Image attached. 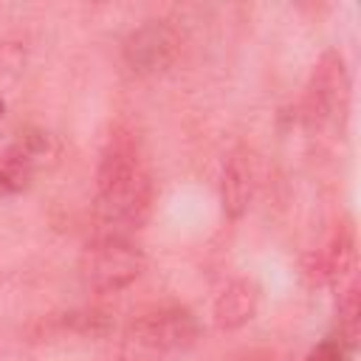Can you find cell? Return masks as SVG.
<instances>
[{
    "mask_svg": "<svg viewBox=\"0 0 361 361\" xmlns=\"http://www.w3.org/2000/svg\"><path fill=\"white\" fill-rule=\"evenodd\" d=\"M152 175L141 155L138 138L130 130L116 127L107 135L96 166V209L102 223L110 226L107 234L141 228L152 212Z\"/></svg>",
    "mask_w": 361,
    "mask_h": 361,
    "instance_id": "6da1fadb",
    "label": "cell"
},
{
    "mask_svg": "<svg viewBox=\"0 0 361 361\" xmlns=\"http://www.w3.org/2000/svg\"><path fill=\"white\" fill-rule=\"evenodd\" d=\"M82 279L96 293H118L144 271V254L124 234H102L82 254Z\"/></svg>",
    "mask_w": 361,
    "mask_h": 361,
    "instance_id": "7a4b0ae2",
    "label": "cell"
},
{
    "mask_svg": "<svg viewBox=\"0 0 361 361\" xmlns=\"http://www.w3.org/2000/svg\"><path fill=\"white\" fill-rule=\"evenodd\" d=\"M350 107V76L344 56L338 51H324L322 59L316 62L307 90H305V121L307 127H327V124H341L347 118Z\"/></svg>",
    "mask_w": 361,
    "mask_h": 361,
    "instance_id": "3957f363",
    "label": "cell"
},
{
    "mask_svg": "<svg viewBox=\"0 0 361 361\" xmlns=\"http://www.w3.org/2000/svg\"><path fill=\"white\" fill-rule=\"evenodd\" d=\"M133 338L149 350L172 353V350H186L197 341L200 324L195 313L183 305H155L141 310L133 324Z\"/></svg>",
    "mask_w": 361,
    "mask_h": 361,
    "instance_id": "277c9868",
    "label": "cell"
},
{
    "mask_svg": "<svg viewBox=\"0 0 361 361\" xmlns=\"http://www.w3.org/2000/svg\"><path fill=\"white\" fill-rule=\"evenodd\" d=\"M124 62L133 73L155 76L175 65L180 56V34L166 20H147L124 39Z\"/></svg>",
    "mask_w": 361,
    "mask_h": 361,
    "instance_id": "5b68a950",
    "label": "cell"
},
{
    "mask_svg": "<svg viewBox=\"0 0 361 361\" xmlns=\"http://www.w3.org/2000/svg\"><path fill=\"white\" fill-rule=\"evenodd\" d=\"M56 152L54 138L45 130H23L8 147L0 149V192L17 195L31 186L34 175Z\"/></svg>",
    "mask_w": 361,
    "mask_h": 361,
    "instance_id": "8992f818",
    "label": "cell"
},
{
    "mask_svg": "<svg viewBox=\"0 0 361 361\" xmlns=\"http://www.w3.org/2000/svg\"><path fill=\"white\" fill-rule=\"evenodd\" d=\"M259 305V288L254 279H234L214 299V324L220 330H237L248 324Z\"/></svg>",
    "mask_w": 361,
    "mask_h": 361,
    "instance_id": "52a82bcc",
    "label": "cell"
},
{
    "mask_svg": "<svg viewBox=\"0 0 361 361\" xmlns=\"http://www.w3.org/2000/svg\"><path fill=\"white\" fill-rule=\"evenodd\" d=\"M254 195V169H251V158L245 152H231L226 169H223V183H220V197H223V209L231 220H237L245 209L248 200Z\"/></svg>",
    "mask_w": 361,
    "mask_h": 361,
    "instance_id": "ba28073f",
    "label": "cell"
},
{
    "mask_svg": "<svg viewBox=\"0 0 361 361\" xmlns=\"http://www.w3.org/2000/svg\"><path fill=\"white\" fill-rule=\"evenodd\" d=\"M302 361H344V344L336 338H324Z\"/></svg>",
    "mask_w": 361,
    "mask_h": 361,
    "instance_id": "9c48e42d",
    "label": "cell"
},
{
    "mask_svg": "<svg viewBox=\"0 0 361 361\" xmlns=\"http://www.w3.org/2000/svg\"><path fill=\"white\" fill-rule=\"evenodd\" d=\"M3 107H6V104H3V99H0V116H3Z\"/></svg>",
    "mask_w": 361,
    "mask_h": 361,
    "instance_id": "30bf717a",
    "label": "cell"
}]
</instances>
